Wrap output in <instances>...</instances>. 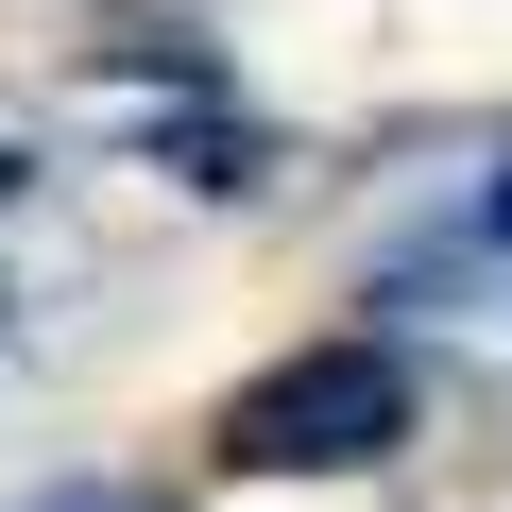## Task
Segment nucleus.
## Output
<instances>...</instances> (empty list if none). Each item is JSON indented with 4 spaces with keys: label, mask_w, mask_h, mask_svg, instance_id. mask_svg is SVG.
Masks as SVG:
<instances>
[{
    "label": "nucleus",
    "mask_w": 512,
    "mask_h": 512,
    "mask_svg": "<svg viewBox=\"0 0 512 512\" xmlns=\"http://www.w3.org/2000/svg\"><path fill=\"white\" fill-rule=\"evenodd\" d=\"M410 410H427V376H410L393 342H308V359H274V376H239L205 444H222L239 478H359V461L410 444Z\"/></svg>",
    "instance_id": "obj_1"
},
{
    "label": "nucleus",
    "mask_w": 512,
    "mask_h": 512,
    "mask_svg": "<svg viewBox=\"0 0 512 512\" xmlns=\"http://www.w3.org/2000/svg\"><path fill=\"white\" fill-rule=\"evenodd\" d=\"M495 239H512V171H495Z\"/></svg>",
    "instance_id": "obj_2"
},
{
    "label": "nucleus",
    "mask_w": 512,
    "mask_h": 512,
    "mask_svg": "<svg viewBox=\"0 0 512 512\" xmlns=\"http://www.w3.org/2000/svg\"><path fill=\"white\" fill-rule=\"evenodd\" d=\"M0 205H18V154H0Z\"/></svg>",
    "instance_id": "obj_3"
},
{
    "label": "nucleus",
    "mask_w": 512,
    "mask_h": 512,
    "mask_svg": "<svg viewBox=\"0 0 512 512\" xmlns=\"http://www.w3.org/2000/svg\"><path fill=\"white\" fill-rule=\"evenodd\" d=\"M0 308H18V291H0Z\"/></svg>",
    "instance_id": "obj_4"
}]
</instances>
